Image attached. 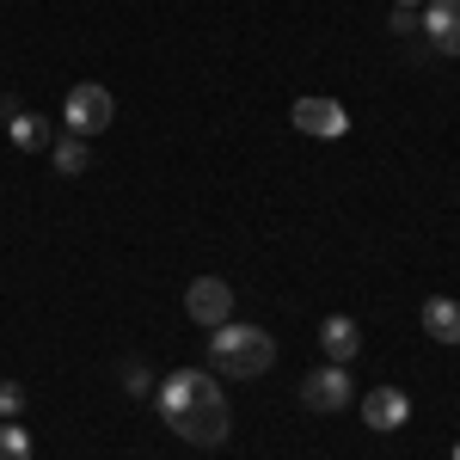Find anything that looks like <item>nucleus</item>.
<instances>
[{"mask_svg": "<svg viewBox=\"0 0 460 460\" xmlns=\"http://www.w3.org/2000/svg\"><path fill=\"white\" fill-rule=\"evenodd\" d=\"M154 405H160L166 429H178L190 448H221V442H227V429H234V411H227L221 387H215L209 375H197V368L166 375L160 393H154Z\"/></svg>", "mask_w": 460, "mask_h": 460, "instance_id": "1", "label": "nucleus"}, {"mask_svg": "<svg viewBox=\"0 0 460 460\" xmlns=\"http://www.w3.org/2000/svg\"><path fill=\"white\" fill-rule=\"evenodd\" d=\"M270 362H277V338L264 332V325H215L209 332V368L221 381H258V375H270Z\"/></svg>", "mask_w": 460, "mask_h": 460, "instance_id": "2", "label": "nucleus"}, {"mask_svg": "<svg viewBox=\"0 0 460 460\" xmlns=\"http://www.w3.org/2000/svg\"><path fill=\"white\" fill-rule=\"evenodd\" d=\"M62 117H68V136H105L111 117H117V99H111L99 80H80V86H68V105H62Z\"/></svg>", "mask_w": 460, "mask_h": 460, "instance_id": "3", "label": "nucleus"}, {"mask_svg": "<svg viewBox=\"0 0 460 460\" xmlns=\"http://www.w3.org/2000/svg\"><path fill=\"white\" fill-rule=\"evenodd\" d=\"M295 129L301 136H314V142H338V136H350V111L338 105V99H325V93H307V99H295Z\"/></svg>", "mask_w": 460, "mask_h": 460, "instance_id": "4", "label": "nucleus"}, {"mask_svg": "<svg viewBox=\"0 0 460 460\" xmlns=\"http://www.w3.org/2000/svg\"><path fill=\"white\" fill-rule=\"evenodd\" d=\"M350 399H356V381H350L344 362H325V368H314V375L301 381V405H307V411H344Z\"/></svg>", "mask_w": 460, "mask_h": 460, "instance_id": "5", "label": "nucleus"}, {"mask_svg": "<svg viewBox=\"0 0 460 460\" xmlns=\"http://www.w3.org/2000/svg\"><path fill=\"white\" fill-rule=\"evenodd\" d=\"M184 314L197 319V325H227L234 319V283H221V277H197V283L184 288Z\"/></svg>", "mask_w": 460, "mask_h": 460, "instance_id": "6", "label": "nucleus"}, {"mask_svg": "<svg viewBox=\"0 0 460 460\" xmlns=\"http://www.w3.org/2000/svg\"><path fill=\"white\" fill-rule=\"evenodd\" d=\"M405 418H411V399H405V387H375V393H362V424L368 429H381V436H387V429H399L405 424Z\"/></svg>", "mask_w": 460, "mask_h": 460, "instance_id": "7", "label": "nucleus"}, {"mask_svg": "<svg viewBox=\"0 0 460 460\" xmlns=\"http://www.w3.org/2000/svg\"><path fill=\"white\" fill-rule=\"evenodd\" d=\"M418 25H424V37L442 56H460V0H429Z\"/></svg>", "mask_w": 460, "mask_h": 460, "instance_id": "8", "label": "nucleus"}, {"mask_svg": "<svg viewBox=\"0 0 460 460\" xmlns=\"http://www.w3.org/2000/svg\"><path fill=\"white\" fill-rule=\"evenodd\" d=\"M319 350L332 356V362H344V368H350V356L362 350V332H356V319H350V314H332L325 325H319Z\"/></svg>", "mask_w": 460, "mask_h": 460, "instance_id": "9", "label": "nucleus"}, {"mask_svg": "<svg viewBox=\"0 0 460 460\" xmlns=\"http://www.w3.org/2000/svg\"><path fill=\"white\" fill-rule=\"evenodd\" d=\"M418 319H424V332L436 338V344H460V301H448V295H429Z\"/></svg>", "mask_w": 460, "mask_h": 460, "instance_id": "10", "label": "nucleus"}, {"mask_svg": "<svg viewBox=\"0 0 460 460\" xmlns=\"http://www.w3.org/2000/svg\"><path fill=\"white\" fill-rule=\"evenodd\" d=\"M6 136H13L19 154H43V147H49V123H43L37 111H13V117H6Z\"/></svg>", "mask_w": 460, "mask_h": 460, "instance_id": "11", "label": "nucleus"}, {"mask_svg": "<svg viewBox=\"0 0 460 460\" xmlns=\"http://www.w3.org/2000/svg\"><path fill=\"white\" fill-rule=\"evenodd\" d=\"M49 160H56V172H62V178H80L86 166H93V142H86V136H56Z\"/></svg>", "mask_w": 460, "mask_h": 460, "instance_id": "12", "label": "nucleus"}, {"mask_svg": "<svg viewBox=\"0 0 460 460\" xmlns=\"http://www.w3.org/2000/svg\"><path fill=\"white\" fill-rule=\"evenodd\" d=\"M0 460H31V436L19 424H0Z\"/></svg>", "mask_w": 460, "mask_h": 460, "instance_id": "13", "label": "nucleus"}, {"mask_svg": "<svg viewBox=\"0 0 460 460\" xmlns=\"http://www.w3.org/2000/svg\"><path fill=\"white\" fill-rule=\"evenodd\" d=\"M19 411H25V387L19 381H0V424H13Z\"/></svg>", "mask_w": 460, "mask_h": 460, "instance_id": "14", "label": "nucleus"}, {"mask_svg": "<svg viewBox=\"0 0 460 460\" xmlns=\"http://www.w3.org/2000/svg\"><path fill=\"white\" fill-rule=\"evenodd\" d=\"M123 393H129V399H147V393H154V375H147L142 362H129V368H123Z\"/></svg>", "mask_w": 460, "mask_h": 460, "instance_id": "15", "label": "nucleus"}, {"mask_svg": "<svg viewBox=\"0 0 460 460\" xmlns=\"http://www.w3.org/2000/svg\"><path fill=\"white\" fill-rule=\"evenodd\" d=\"M418 31V13H411V6H399V13H393V37H411Z\"/></svg>", "mask_w": 460, "mask_h": 460, "instance_id": "16", "label": "nucleus"}, {"mask_svg": "<svg viewBox=\"0 0 460 460\" xmlns=\"http://www.w3.org/2000/svg\"><path fill=\"white\" fill-rule=\"evenodd\" d=\"M399 6H429V0H399Z\"/></svg>", "mask_w": 460, "mask_h": 460, "instance_id": "17", "label": "nucleus"}, {"mask_svg": "<svg viewBox=\"0 0 460 460\" xmlns=\"http://www.w3.org/2000/svg\"><path fill=\"white\" fill-rule=\"evenodd\" d=\"M455 460H460V442H455Z\"/></svg>", "mask_w": 460, "mask_h": 460, "instance_id": "18", "label": "nucleus"}]
</instances>
